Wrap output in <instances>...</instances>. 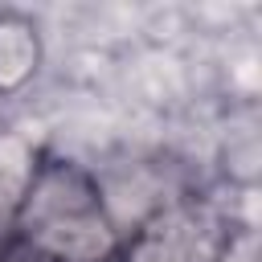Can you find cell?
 <instances>
[{
	"mask_svg": "<svg viewBox=\"0 0 262 262\" xmlns=\"http://www.w3.org/2000/svg\"><path fill=\"white\" fill-rule=\"evenodd\" d=\"M4 246H8V233L0 229V258H4Z\"/></svg>",
	"mask_w": 262,
	"mask_h": 262,
	"instance_id": "52a82bcc",
	"label": "cell"
},
{
	"mask_svg": "<svg viewBox=\"0 0 262 262\" xmlns=\"http://www.w3.org/2000/svg\"><path fill=\"white\" fill-rule=\"evenodd\" d=\"M41 164V147L20 131H0V229L8 233L12 213L33 184V172Z\"/></svg>",
	"mask_w": 262,
	"mask_h": 262,
	"instance_id": "277c9868",
	"label": "cell"
},
{
	"mask_svg": "<svg viewBox=\"0 0 262 262\" xmlns=\"http://www.w3.org/2000/svg\"><path fill=\"white\" fill-rule=\"evenodd\" d=\"M0 262H57V258H49V254H41V250H33V246H25V242L8 237V246H4V258H0Z\"/></svg>",
	"mask_w": 262,
	"mask_h": 262,
	"instance_id": "8992f818",
	"label": "cell"
},
{
	"mask_svg": "<svg viewBox=\"0 0 262 262\" xmlns=\"http://www.w3.org/2000/svg\"><path fill=\"white\" fill-rule=\"evenodd\" d=\"M45 61V45L37 25L25 12H0V98L33 86Z\"/></svg>",
	"mask_w": 262,
	"mask_h": 262,
	"instance_id": "3957f363",
	"label": "cell"
},
{
	"mask_svg": "<svg viewBox=\"0 0 262 262\" xmlns=\"http://www.w3.org/2000/svg\"><path fill=\"white\" fill-rule=\"evenodd\" d=\"M8 237L57 262H106L123 246V229L106 205L102 184L66 156H41L33 184L12 213Z\"/></svg>",
	"mask_w": 262,
	"mask_h": 262,
	"instance_id": "6da1fadb",
	"label": "cell"
},
{
	"mask_svg": "<svg viewBox=\"0 0 262 262\" xmlns=\"http://www.w3.org/2000/svg\"><path fill=\"white\" fill-rule=\"evenodd\" d=\"M106 262H119V258H106Z\"/></svg>",
	"mask_w": 262,
	"mask_h": 262,
	"instance_id": "ba28073f",
	"label": "cell"
},
{
	"mask_svg": "<svg viewBox=\"0 0 262 262\" xmlns=\"http://www.w3.org/2000/svg\"><path fill=\"white\" fill-rule=\"evenodd\" d=\"M233 221L209 201H172L156 209L119 246V262H217Z\"/></svg>",
	"mask_w": 262,
	"mask_h": 262,
	"instance_id": "7a4b0ae2",
	"label": "cell"
},
{
	"mask_svg": "<svg viewBox=\"0 0 262 262\" xmlns=\"http://www.w3.org/2000/svg\"><path fill=\"white\" fill-rule=\"evenodd\" d=\"M258 258H262V250H258V229L254 225H233L221 254H217V262H258Z\"/></svg>",
	"mask_w": 262,
	"mask_h": 262,
	"instance_id": "5b68a950",
	"label": "cell"
}]
</instances>
